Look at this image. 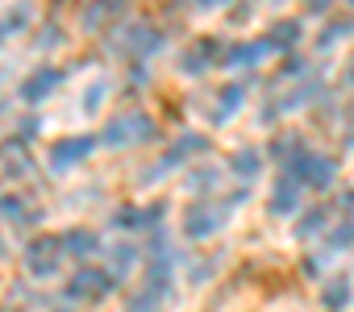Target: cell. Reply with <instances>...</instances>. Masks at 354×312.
Wrapping results in <instances>:
<instances>
[{"instance_id":"d6986e66","label":"cell","mask_w":354,"mask_h":312,"mask_svg":"<svg viewBox=\"0 0 354 312\" xmlns=\"http://www.w3.org/2000/svg\"><path fill=\"white\" fill-rule=\"evenodd\" d=\"M267 50H271L267 38L263 42H234V46H225V63L230 67H259L267 59Z\"/></svg>"},{"instance_id":"7c38bea8","label":"cell","mask_w":354,"mask_h":312,"mask_svg":"<svg viewBox=\"0 0 354 312\" xmlns=\"http://www.w3.org/2000/svg\"><path fill=\"white\" fill-rule=\"evenodd\" d=\"M354 304V279L350 275H333L321 283V308L325 312H346Z\"/></svg>"},{"instance_id":"d4e9b609","label":"cell","mask_w":354,"mask_h":312,"mask_svg":"<svg viewBox=\"0 0 354 312\" xmlns=\"http://www.w3.org/2000/svg\"><path fill=\"white\" fill-rule=\"evenodd\" d=\"M217 184H221V171L217 167H192L188 171V192H196V196H213Z\"/></svg>"},{"instance_id":"7402d4cb","label":"cell","mask_w":354,"mask_h":312,"mask_svg":"<svg viewBox=\"0 0 354 312\" xmlns=\"http://www.w3.org/2000/svg\"><path fill=\"white\" fill-rule=\"evenodd\" d=\"M271 154H275L279 167H292L296 159H304V154H308V146H304V137H296V133H279V137L271 142Z\"/></svg>"},{"instance_id":"8d00e7d4","label":"cell","mask_w":354,"mask_h":312,"mask_svg":"<svg viewBox=\"0 0 354 312\" xmlns=\"http://www.w3.org/2000/svg\"><path fill=\"white\" fill-rule=\"evenodd\" d=\"M329 5H333V0H304V9H308V13H325Z\"/></svg>"},{"instance_id":"484cf974","label":"cell","mask_w":354,"mask_h":312,"mask_svg":"<svg viewBox=\"0 0 354 312\" xmlns=\"http://www.w3.org/2000/svg\"><path fill=\"white\" fill-rule=\"evenodd\" d=\"M109 225H113L117 233H125V229H146L138 204H121V208H113V221H109Z\"/></svg>"},{"instance_id":"3957f363","label":"cell","mask_w":354,"mask_h":312,"mask_svg":"<svg viewBox=\"0 0 354 312\" xmlns=\"http://www.w3.org/2000/svg\"><path fill=\"white\" fill-rule=\"evenodd\" d=\"M150 137H154V121H150L146 113H121V117H113V121L104 125V133H100V142L113 146V150L146 146Z\"/></svg>"},{"instance_id":"8992f818","label":"cell","mask_w":354,"mask_h":312,"mask_svg":"<svg viewBox=\"0 0 354 312\" xmlns=\"http://www.w3.org/2000/svg\"><path fill=\"white\" fill-rule=\"evenodd\" d=\"M96 150V137L92 133H71V137H59L55 146H50V154H46V163H50V171H71V167H80L88 154Z\"/></svg>"},{"instance_id":"44dd1931","label":"cell","mask_w":354,"mask_h":312,"mask_svg":"<svg viewBox=\"0 0 354 312\" xmlns=\"http://www.w3.org/2000/svg\"><path fill=\"white\" fill-rule=\"evenodd\" d=\"M196 154H209V137L205 133H180L171 142V150H167V159L180 167V163H188V159H196Z\"/></svg>"},{"instance_id":"2e32d148","label":"cell","mask_w":354,"mask_h":312,"mask_svg":"<svg viewBox=\"0 0 354 312\" xmlns=\"http://www.w3.org/2000/svg\"><path fill=\"white\" fill-rule=\"evenodd\" d=\"M242 100H246V92H242V84H225V88H217V96H213V108H209V121L213 125H225L238 108H242Z\"/></svg>"},{"instance_id":"277c9868","label":"cell","mask_w":354,"mask_h":312,"mask_svg":"<svg viewBox=\"0 0 354 312\" xmlns=\"http://www.w3.org/2000/svg\"><path fill=\"white\" fill-rule=\"evenodd\" d=\"M288 175H296L304 188H313V192H329L333 184H337V159L333 154H304V159H296L292 167H283Z\"/></svg>"},{"instance_id":"ba28073f","label":"cell","mask_w":354,"mask_h":312,"mask_svg":"<svg viewBox=\"0 0 354 312\" xmlns=\"http://www.w3.org/2000/svg\"><path fill=\"white\" fill-rule=\"evenodd\" d=\"M158 46H162V30H154V26H146V21H133V26L121 30V50L133 55V59L158 55Z\"/></svg>"},{"instance_id":"b9f144b4","label":"cell","mask_w":354,"mask_h":312,"mask_svg":"<svg viewBox=\"0 0 354 312\" xmlns=\"http://www.w3.org/2000/svg\"><path fill=\"white\" fill-rule=\"evenodd\" d=\"M55 312H71V308H55Z\"/></svg>"},{"instance_id":"ffe728a7","label":"cell","mask_w":354,"mask_h":312,"mask_svg":"<svg viewBox=\"0 0 354 312\" xmlns=\"http://www.w3.org/2000/svg\"><path fill=\"white\" fill-rule=\"evenodd\" d=\"M329 225H333L329 208H321V204H317V208H304V213H300V221H296V229H292V233H296L300 242H313V237H325V229H329Z\"/></svg>"},{"instance_id":"5bb4252c","label":"cell","mask_w":354,"mask_h":312,"mask_svg":"<svg viewBox=\"0 0 354 312\" xmlns=\"http://www.w3.org/2000/svg\"><path fill=\"white\" fill-rule=\"evenodd\" d=\"M63 250H67V258H75V262H88L92 254H100L104 246H100V237L92 233V229H84V225H71L67 233H63Z\"/></svg>"},{"instance_id":"5b68a950","label":"cell","mask_w":354,"mask_h":312,"mask_svg":"<svg viewBox=\"0 0 354 312\" xmlns=\"http://www.w3.org/2000/svg\"><path fill=\"white\" fill-rule=\"evenodd\" d=\"M117 291V275L113 271H100V266H80L71 279H67V287H63V295L67 300H104V295H113Z\"/></svg>"},{"instance_id":"f1b7e54d","label":"cell","mask_w":354,"mask_h":312,"mask_svg":"<svg viewBox=\"0 0 354 312\" xmlns=\"http://www.w3.org/2000/svg\"><path fill=\"white\" fill-rule=\"evenodd\" d=\"M158 295H150L146 287H133L129 295H125V312H158Z\"/></svg>"},{"instance_id":"8fae6325","label":"cell","mask_w":354,"mask_h":312,"mask_svg":"<svg viewBox=\"0 0 354 312\" xmlns=\"http://www.w3.org/2000/svg\"><path fill=\"white\" fill-rule=\"evenodd\" d=\"M59 84H63V71H59V67H38V71L21 84V100H26V104H42Z\"/></svg>"},{"instance_id":"603a6c76","label":"cell","mask_w":354,"mask_h":312,"mask_svg":"<svg viewBox=\"0 0 354 312\" xmlns=\"http://www.w3.org/2000/svg\"><path fill=\"white\" fill-rule=\"evenodd\" d=\"M230 171H234L242 184L259 179V175H263V154H259V150H238L234 159H230Z\"/></svg>"},{"instance_id":"52a82bcc","label":"cell","mask_w":354,"mask_h":312,"mask_svg":"<svg viewBox=\"0 0 354 312\" xmlns=\"http://www.w3.org/2000/svg\"><path fill=\"white\" fill-rule=\"evenodd\" d=\"M300 192H304V184L283 171V175L275 179L271 196H267V213H271V217H296V213H300Z\"/></svg>"},{"instance_id":"4fadbf2b","label":"cell","mask_w":354,"mask_h":312,"mask_svg":"<svg viewBox=\"0 0 354 312\" xmlns=\"http://www.w3.org/2000/svg\"><path fill=\"white\" fill-rule=\"evenodd\" d=\"M0 167H5L13 179L30 175V171H34V159H30V142H26V137H13V142H5V146H0Z\"/></svg>"},{"instance_id":"ab89813d","label":"cell","mask_w":354,"mask_h":312,"mask_svg":"<svg viewBox=\"0 0 354 312\" xmlns=\"http://www.w3.org/2000/svg\"><path fill=\"white\" fill-rule=\"evenodd\" d=\"M346 84L354 88V59H350V67H346Z\"/></svg>"},{"instance_id":"9c48e42d","label":"cell","mask_w":354,"mask_h":312,"mask_svg":"<svg viewBox=\"0 0 354 312\" xmlns=\"http://www.w3.org/2000/svg\"><path fill=\"white\" fill-rule=\"evenodd\" d=\"M171 283H175V254H150L146 262V275H142V287L158 300L171 295Z\"/></svg>"},{"instance_id":"74e56055","label":"cell","mask_w":354,"mask_h":312,"mask_svg":"<svg viewBox=\"0 0 354 312\" xmlns=\"http://www.w3.org/2000/svg\"><path fill=\"white\" fill-rule=\"evenodd\" d=\"M300 71H304V59H288L283 63V75H300Z\"/></svg>"},{"instance_id":"e0dca14e","label":"cell","mask_w":354,"mask_h":312,"mask_svg":"<svg viewBox=\"0 0 354 312\" xmlns=\"http://www.w3.org/2000/svg\"><path fill=\"white\" fill-rule=\"evenodd\" d=\"M213 50H217V42H209V38L196 42V46H188L184 59H180V71H184V75H205L213 63H221V55H213Z\"/></svg>"},{"instance_id":"4dcf8cb0","label":"cell","mask_w":354,"mask_h":312,"mask_svg":"<svg viewBox=\"0 0 354 312\" xmlns=\"http://www.w3.org/2000/svg\"><path fill=\"white\" fill-rule=\"evenodd\" d=\"M104 96H109V79H96V84L84 92V113H100Z\"/></svg>"},{"instance_id":"9a60e30c","label":"cell","mask_w":354,"mask_h":312,"mask_svg":"<svg viewBox=\"0 0 354 312\" xmlns=\"http://www.w3.org/2000/svg\"><path fill=\"white\" fill-rule=\"evenodd\" d=\"M354 246V217L350 221H333L329 229H325V237H321V262H329V258H337L342 250H350Z\"/></svg>"},{"instance_id":"e575fe53","label":"cell","mask_w":354,"mask_h":312,"mask_svg":"<svg viewBox=\"0 0 354 312\" xmlns=\"http://www.w3.org/2000/svg\"><path fill=\"white\" fill-rule=\"evenodd\" d=\"M337 208L354 217V188H346V192H337Z\"/></svg>"},{"instance_id":"60d3db41","label":"cell","mask_w":354,"mask_h":312,"mask_svg":"<svg viewBox=\"0 0 354 312\" xmlns=\"http://www.w3.org/2000/svg\"><path fill=\"white\" fill-rule=\"evenodd\" d=\"M0 258H5V237H0Z\"/></svg>"},{"instance_id":"4316f807","label":"cell","mask_w":354,"mask_h":312,"mask_svg":"<svg viewBox=\"0 0 354 312\" xmlns=\"http://www.w3.org/2000/svg\"><path fill=\"white\" fill-rule=\"evenodd\" d=\"M30 26V5H17V9H9L5 17H0V42L5 38H13V34H21Z\"/></svg>"},{"instance_id":"83f0119b","label":"cell","mask_w":354,"mask_h":312,"mask_svg":"<svg viewBox=\"0 0 354 312\" xmlns=\"http://www.w3.org/2000/svg\"><path fill=\"white\" fill-rule=\"evenodd\" d=\"M350 34H354V21H350V17H337V21H329V26L321 30L317 46H321V50H329L333 42H342V38H350Z\"/></svg>"},{"instance_id":"30bf717a","label":"cell","mask_w":354,"mask_h":312,"mask_svg":"<svg viewBox=\"0 0 354 312\" xmlns=\"http://www.w3.org/2000/svg\"><path fill=\"white\" fill-rule=\"evenodd\" d=\"M0 221H9L13 229H34L42 221V208H34L21 192H5L0 196Z\"/></svg>"},{"instance_id":"d590c367","label":"cell","mask_w":354,"mask_h":312,"mask_svg":"<svg viewBox=\"0 0 354 312\" xmlns=\"http://www.w3.org/2000/svg\"><path fill=\"white\" fill-rule=\"evenodd\" d=\"M38 42H42V46H63V34L50 26V30H42V38H38Z\"/></svg>"},{"instance_id":"1f68e13d","label":"cell","mask_w":354,"mask_h":312,"mask_svg":"<svg viewBox=\"0 0 354 312\" xmlns=\"http://www.w3.org/2000/svg\"><path fill=\"white\" fill-rule=\"evenodd\" d=\"M162 217H167V200H154V204H146V208H142L146 229H158V225H162Z\"/></svg>"},{"instance_id":"f546056e","label":"cell","mask_w":354,"mask_h":312,"mask_svg":"<svg viewBox=\"0 0 354 312\" xmlns=\"http://www.w3.org/2000/svg\"><path fill=\"white\" fill-rule=\"evenodd\" d=\"M213 271H217V262H213V258H192V262H188V279H192V287L209 283V279H213Z\"/></svg>"},{"instance_id":"836d02e7","label":"cell","mask_w":354,"mask_h":312,"mask_svg":"<svg viewBox=\"0 0 354 312\" xmlns=\"http://www.w3.org/2000/svg\"><path fill=\"white\" fill-rule=\"evenodd\" d=\"M17 137H26V142H34V137H38V117H26V121L17 125Z\"/></svg>"},{"instance_id":"d6a6232c","label":"cell","mask_w":354,"mask_h":312,"mask_svg":"<svg viewBox=\"0 0 354 312\" xmlns=\"http://www.w3.org/2000/svg\"><path fill=\"white\" fill-rule=\"evenodd\" d=\"M104 5H100V0H96V5H88L84 13H80V21H84V30H100V21H104Z\"/></svg>"},{"instance_id":"f35d334b","label":"cell","mask_w":354,"mask_h":312,"mask_svg":"<svg viewBox=\"0 0 354 312\" xmlns=\"http://www.w3.org/2000/svg\"><path fill=\"white\" fill-rule=\"evenodd\" d=\"M196 9H221V5H230V0H192Z\"/></svg>"},{"instance_id":"7a4b0ae2","label":"cell","mask_w":354,"mask_h":312,"mask_svg":"<svg viewBox=\"0 0 354 312\" xmlns=\"http://www.w3.org/2000/svg\"><path fill=\"white\" fill-rule=\"evenodd\" d=\"M21 258H26V271L34 279H55L59 266H63V258H67V250H63V237L59 233H38V237L26 242V254Z\"/></svg>"},{"instance_id":"6da1fadb","label":"cell","mask_w":354,"mask_h":312,"mask_svg":"<svg viewBox=\"0 0 354 312\" xmlns=\"http://www.w3.org/2000/svg\"><path fill=\"white\" fill-rule=\"evenodd\" d=\"M246 188H238V192H230V196H201V200H192L188 208H184V233L192 237V242H209V237H217L225 225H230V217H234V208L238 204H246Z\"/></svg>"},{"instance_id":"ac0fdd59","label":"cell","mask_w":354,"mask_h":312,"mask_svg":"<svg viewBox=\"0 0 354 312\" xmlns=\"http://www.w3.org/2000/svg\"><path fill=\"white\" fill-rule=\"evenodd\" d=\"M104 258H109V271H113L117 279H125V275H133V271H138L142 250H138L133 242H113V246L104 250Z\"/></svg>"},{"instance_id":"cb8c5ba5","label":"cell","mask_w":354,"mask_h":312,"mask_svg":"<svg viewBox=\"0 0 354 312\" xmlns=\"http://www.w3.org/2000/svg\"><path fill=\"white\" fill-rule=\"evenodd\" d=\"M300 38H304L300 21H275V26L267 30V42H271V50H292Z\"/></svg>"}]
</instances>
